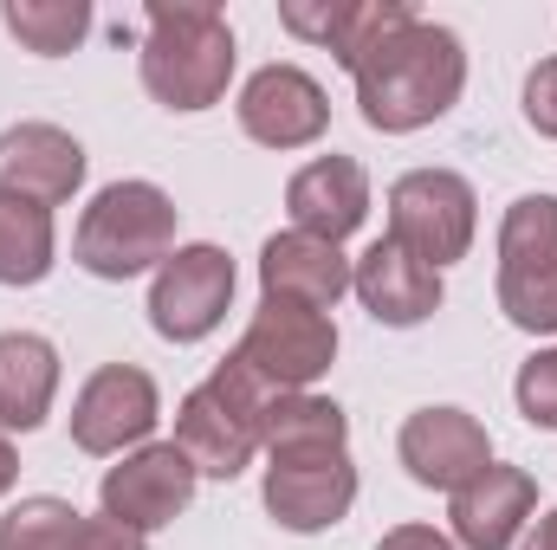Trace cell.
<instances>
[{
	"label": "cell",
	"instance_id": "1",
	"mask_svg": "<svg viewBox=\"0 0 557 550\" xmlns=\"http://www.w3.org/2000/svg\"><path fill=\"white\" fill-rule=\"evenodd\" d=\"M357 111L370 130L383 137H409L428 130L434 117H447L467 91V46L454 26H434V20H409L396 26L357 72Z\"/></svg>",
	"mask_w": 557,
	"mask_h": 550
},
{
	"label": "cell",
	"instance_id": "2",
	"mask_svg": "<svg viewBox=\"0 0 557 550\" xmlns=\"http://www.w3.org/2000/svg\"><path fill=\"white\" fill-rule=\"evenodd\" d=\"M234 26L221 7L208 0H156L143 7V91L162 104V111H214L227 98V78H234Z\"/></svg>",
	"mask_w": 557,
	"mask_h": 550
},
{
	"label": "cell",
	"instance_id": "3",
	"mask_svg": "<svg viewBox=\"0 0 557 550\" xmlns=\"http://www.w3.org/2000/svg\"><path fill=\"white\" fill-rule=\"evenodd\" d=\"M278 389H267L240 357H221L208 383H195L175 409V447L201 479H240L267 447V414Z\"/></svg>",
	"mask_w": 557,
	"mask_h": 550
},
{
	"label": "cell",
	"instance_id": "4",
	"mask_svg": "<svg viewBox=\"0 0 557 550\" xmlns=\"http://www.w3.org/2000/svg\"><path fill=\"white\" fill-rule=\"evenodd\" d=\"M175 253V201L156 182H111L91 195L72 234V260L91 278H137L156 273Z\"/></svg>",
	"mask_w": 557,
	"mask_h": 550
},
{
	"label": "cell",
	"instance_id": "5",
	"mask_svg": "<svg viewBox=\"0 0 557 550\" xmlns=\"http://www.w3.org/2000/svg\"><path fill=\"white\" fill-rule=\"evenodd\" d=\"M480 234V195L454 168H409L389 182V240L416 253L421 266L447 273L454 260L473 253Z\"/></svg>",
	"mask_w": 557,
	"mask_h": 550
},
{
	"label": "cell",
	"instance_id": "6",
	"mask_svg": "<svg viewBox=\"0 0 557 550\" xmlns=\"http://www.w3.org/2000/svg\"><path fill=\"white\" fill-rule=\"evenodd\" d=\"M499 311L532 330H557V195H519L499 221Z\"/></svg>",
	"mask_w": 557,
	"mask_h": 550
},
{
	"label": "cell",
	"instance_id": "7",
	"mask_svg": "<svg viewBox=\"0 0 557 550\" xmlns=\"http://www.w3.org/2000/svg\"><path fill=\"white\" fill-rule=\"evenodd\" d=\"M234 357L278 396H298L311 389L331 363H337V324L331 311H311V304H285V298H260V311L247 317Z\"/></svg>",
	"mask_w": 557,
	"mask_h": 550
},
{
	"label": "cell",
	"instance_id": "8",
	"mask_svg": "<svg viewBox=\"0 0 557 550\" xmlns=\"http://www.w3.org/2000/svg\"><path fill=\"white\" fill-rule=\"evenodd\" d=\"M227 304H234V260L221 247H208V240L175 247L156 266V278H149V324H156L162 343H201V337H214L221 317H227Z\"/></svg>",
	"mask_w": 557,
	"mask_h": 550
},
{
	"label": "cell",
	"instance_id": "9",
	"mask_svg": "<svg viewBox=\"0 0 557 550\" xmlns=\"http://www.w3.org/2000/svg\"><path fill=\"white\" fill-rule=\"evenodd\" d=\"M267 512L285 532H331L350 518L357 505V466L350 447H292L267 453V486H260Z\"/></svg>",
	"mask_w": 557,
	"mask_h": 550
},
{
	"label": "cell",
	"instance_id": "10",
	"mask_svg": "<svg viewBox=\"0 0 557 550\" xmlns=\"http://www.w3.org/2000/svg\"><path fill=\"white\" fill-rule=\"evenodd\" d=\"M156 421H162L156 376L137 370V363H104V370L85 376V389L72 402V440H78V453H98V460L117 453L124 460V453L149 447Z\"/></svg>",
	"mask_w": 557,
	"mask_h": 550
},
{
	"label": "cell",
	"instance_id": "11",
	"mask_svg": "<svg viewBox=\"0 0 557 550\" xmlns=\"http://www.w3.org/2000/svg\"><path fill=\"white\" fill-rule=\"evenodd\" d=\"M195 486H201V473L188 466V453H182L175 440H149V447L124 453V460L104 473L98 505H104V518H117V525H131L137 538H149V532L175 525V518L195 505Z\"/></svg>",
	"mask_w": 557,
	"mask_h": 550
},
{
	"label": "cell",
	"instance_id": "12",
	"mask_svg": "<svg viewBox=\"0 0 557 550\" xmlns=\"http://www.w3.org/2000/svg\"><path fill=\"white\" fill-rule=\"evenodd\" d=\"M234 117H240V130L260 142V149H311V142L331 130V98L298 65H260L240 85Z\"/></svg>",
	"mask_w": 557,
	"mask_h": 550
},
{
	"label": "cell",
	"instance_id": "13",
	"mask_svg": "<svg viewBox=\"0 0 557 550\" xmlns=\"http://www.w3.org/2000/svg\"><path fill=\"white\" fill-rule=\"evenodd\" d=\"M396 453L409 466V479L428 492H460L467 479H480L493 466V440L467 409L441 402V409H416L396 434Z\"/></svg>",
	"mask_w": 557,
	"mask_h": 550
},
{
	"label": "cell",
	"instance_id": "14",
	"mask_svg": "<svg viewBox=\"0 0 557 550\" xmlns=\"http://www.w3.org/2000/svg\"><path fill=\"white\" fill-rule=\"evenodd\" d=\"M539 512V479L525 466H486L480 479H467L460 492H447V525L460 550H512L519 532Z\"/></svg>",
	"mask_w": 557,
	"mask_h": 550
},
{
	"label": "cell",
	"instance_id": "15",
	"mask_svg": "<svg viewBox=\"0 0 557 550\" xmlns=\"http://www.w3.org/2000/svg\"><path fill=\"white\" fill-rule=\"evenodd\" d=\"M278 20L285 33L324 46L344 72H357L396 26L416 20V7L409 0H278Z\"/></svg>",
	"mask_w": 557,
	"mask_h": 550
},
{
	"label": "cell",
	"instance_id": "16",
	"mask_svg": "<svg viewBox=\"0 0 557 550\" xmlns=\"http://www.w3.org/2000/svg\"><path fill=\"white\" fill-rule=\"evenodd\" d=\"M350 291L363 298V311L389 330H416L441 311V273L421 266L416 253H403L389 234L370 240L357 260H350Z\"/></svg>",
	"mask_w": 557,
	"mask_h": 550
},
{
	"label": "cell",
	"instance_id": "17",
	"mask_svg": "<svg viewBox=\"0 0 557 550\" xmlns=\"http://www.w3.org/2000/svg\"><path fill=\"white\" fill-rule=\"evenodd\" d=\"M285 214L298 234H318L331 247H344L363 221H370V175L357 155H318L285 182Z\"/></svg>",
	"mask_w": 557,
	"mask_h": 550
},
{
	"label": "cell",
	"instance_id": "18",
	"mask_svg": "<svg viewBox=\"0 0 557 550\" xmlns=\"http://www.w3.org/2000/svg\"><path fill=\"white\" fill-rule=\"evenodd\" d=\"M85 182V142L59 124H13L0 130V188L39 208L72 201Z\"/></svg>",
	"mask_w": 557,
	"mask_h": 550
},
{
	"label": "cell",
	"instance_id": "19",
	"mask_svg": "<svg viewBox=\"0 0 557 550\" xmlns=\"http://www.w3.org/2000/svg\"><path fill=\"white\" fill-rule=\"evenodd\" d=\"M260 291L285 304H311V311H337V298L350 291V260L344 247L285 227L260 247Z\"/></svg>",
	"mask_w": 557,
	"mask_h": 550
},
{
	"label": "cell",
	"instance_id": "20",
	"mask_svg": "<svg viewBox=\"0 0 557 550\" xmlns=\"http://www.w3.org/2000/svg\"><path fill=\"white\" fill-rule=\"evenodd\" d=\"M59 396V350L33 330H0V434H33Z\"/></svg>",
	"mask_w": 557,
	"mask_h": 550
},
{
	"label": "cell",
	"instance_id": "21",
	"mask_svg": "<svg viewBox=\"0 0 557 550\" xmlns=\"http://www.w3.org/2000/svg\"><path fill=\"white\" fill-rule=\"evenodd\" d=\"M59 260V234H52V208L20 201L0 188V285H39Z\"/></svg>",
	"mask_w": 557,
	"mask_h": 550
},
{
	"label": "cell",
	"instance_id": "22",
	"mask_svg": "<svg viewBox=\"0 0 557 550\" xmlns=\"http://www.w3.org/2000/svg\"><path fill=\"white\" fill-rule=\"evenodd\" d=\"M0 20H7V33H13L33 59H65V52H78L85 33H91V7H85V0H7Z\"/></svg>",
	"mask_w": 557,
	"mask_h": 550
},
{
	"label": "cell",
	"instance_id": "23",
	"mask_svg": "<svg viewBox=\"0 0 557 550\" xmlns=\"http://www.w3.org/2000/svg\"><path fill=\"white\" fill-rule=\"evenodd\" d=\"M292 447H350V421L331 396H278L267 414V447L260 453H292Z\"/></svg>",
	"mask_w": 557,
	"mask_h": 550
},
{
	"label": "cell",
	"instance_id": "24",
	"mask_svg": "<svg viewBox=\"0 0 557 550\" xmlns=\"http://www.w3.org/2000/svg\"><path fill=\"white\" fill-rule=\"evenodd\" d=\"M78 532H85V512L39 492L0 518V550H78Z\"/></svg>",
	"mask_w": 557,
	"mask_h": 550
},
{
	"label": "cell",
	"instance_id": "25",
	"mask_svg": "<svg viewBox=\"0 0 557 550\" xmlns=\"http://www.w3.org/2000/svg\"><path fill=\"white\" fill-rule=\"evenodd\" d=\"M512 402L532 427L557 434V350H532L519 363V383H512Z\"/></svg>",
	"mask_w": 557,
	"mask_h": 550
},
{
	"label": "cell",
	"instance_id": "26",
	"mask_svg": "<svg viewBox=\"0 0 557 550\" xmlns=\"http://www.w3.org/2000/svg\"><path fill=\"white\" fill-rule=\"evenodd\" d=\"M525 124L557 142V59H539L525 78Z\"/></svg>",
	"mask_w": 557,
	"mask_h": 550
},
{
	"label": "cell",
	"instance_id": "27",
	"mask_svg": "<svg viewBox=\"0 0 557 550\" xmlns=\"http://www.w3.org/2000/svg\"><path fill=\"white\" fill-rule=\"evenodd\" d=\"M78 550H143V538L131 525H117V518H85V532H78Z\"/></svg>",
	"mask_w": 557,
	"mask_h": 550
},
{
	"label": "cell",
	"instance_id": "28",
	"mask_svg": "<svg viewBox=\"0 0 557 550\" xmlns=\"http://www.w3.org/2000/svg\"><path fill=\"white\" fill-rule=\"evenodd\" d=\"M376 550H460V545L447 532H434V525H396V532H383Z\"/></svg>",
	"mask_w": 557,
	"mask_h": 550
},
{
	"label": "cell",
	"instance_id": "29",
	"mask_svg": "<svg viewBox=\"0 0 557 550\" xmlns=\"http://www.w3.org/2000/svg\"><path fill=\"white\" fill-rule=\"evenodd\" d=\"M525 550H557V505L532 525V538H525Z\"/></svg>",
	"mask_w": 557,
	"mask_h": 550
},
{
	"label": "cell",
	"instance_id": "30",
	"mask_svg": "<svg viewBox=\"0 0 557 550\" xmlns=\"http://www.w3.org/2000/svg\"><path fill=\"white\" fill-rule=\"evenodd\" d=\"M13 479H20V460H13V440L0 434V499L13 492Z\"/></svg>",
	"mask_w": 557,
	"mask_h": 550
}]
</instances>
